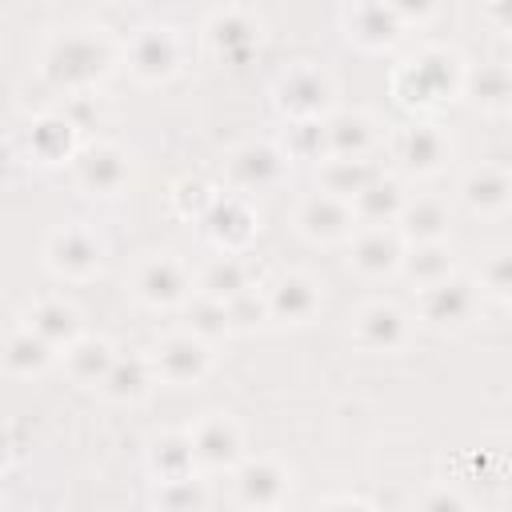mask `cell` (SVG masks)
<instances>
[{"label":"cell","mask_w":512,"mask_h":512,"mask_svg":"<svg viewBox=\"0 0 512 512\" xmlns=\"http://www.w3.org/2000/svg\"><path fill=\"white\" fill-rule=\"evenodd\" d=\"M120 60H124V44H116L108 36V28L68 24L48 36V44L40 52V76L64 96L96 92V84H104Z\"/></svg>","instance_id":"cell-1"},{"label":"cell","mask_w":512,"mask_h":512,"mask_svg":"<svg viewBox=\"0 0 512 512\" xmlns=\"http://www.w3.org/2000/svg\"><path fill=\"white\" fill-rule=\"evenodd\" d=\"M464 76H468V64L456 48L420 44L412 56H404L392 68L388 84H392L396 104H404L412 112H436L464 96Z\"/></svg>","instance_id":"cell-2"},{"label":"cell","mask_w":512,"mask_h":512,"mask_svg":"<svg viewBox=\"0 0 512 512\" xmlns=\"http://www.w3.org/2000/svg\"><path fill=\"white\" fill-rule=\"evenodd\" d=\"M272 108L284 124L296 120H328L336 112V80L316 60H296L272 80Z\"/></svg>","instance_id":"cell-3"},{"label":"cell","mask_w":512,"mask_h":512,"mask_svg":"<svg viewBox=\"0 0 512 512\" xmlns=\"http://www.w3.org/2000/svg\"><path fill=\"white\" fill-rule=\"evenodd\" d=\"M384 152L392 160V168L408 180H428V176H440L452 160V136L436 124V120H408V124H396L388 128L384 136Z\"/></svg>","instance_id":"cell-4"},{"label":"cell","mask_w":512,"mask_h":512,"mask_svg":"<svg viewBox=\"0 0 512 512\" xmlns=\"http://www.w3.org/2000/svg\"><path fill=\"white\" fill-rule=\"evenodd\" d=\"M128 292L156 312L184 308L196 296V276L176 252H144L128 272Z\"/></svg>","instance_id":"cell-5"},{"label":"cell","mask_w":512,"mask_h":512,"mask_svg":"<svg viewBox=\"0 0 512 512\" xmlns=\"http://www.w3.org/2000/svg\"><path fill=\"white\" fill-rule=\"evenodd\" d=\"M288 168L292 160L284 156V148L276 140H244L236 148L224 152V164H220V176H224V188L236 192V196H256V192H272L288 180Z\"/></svg>","instance_id":"cell-6"},{"label":"cell","mask_w":512,"mask_h":512,"mask_svg":"<svg viewBox=\"0 0 512 512\" xmlns=\"http://www.w3.org/2000/svg\"><path fill=\"white\" fill-rule=\"evenodd\" d=\"M188 40L172 24H140L124 40V64L140 84H164L184 68Z\"/></svg>","instance_id":"cell-7"},{"label":"cell","mask_w":512,"mask_h":512,"mask_svg":"<svg viewBox=\"0 0 512 512\" xmlns=\"http://www.w3.org/2000/svg\"><path fill=\"white\" fill-rule=\"evenodd\" d=\"M480 296H484V292H480L476 276L452 272V276L440 280V284L416 288L412 312H416L420 324H428V328H436V332H460V328H468V324L476 320Z\"/></svg>","instance_id":"cell-8"},{"label":"cell","mask_w":512,"mask_h":512,"mask_svg":"<svg viewBox=\"0 0 512 512\" xmlns=\"http://www.w3.org/2000/svg\"><path fill=\"white\" fill-rule=\"evenodd\" d=\"M104 256H108L104 236L92 224H80V220L76 224H60L44 240V268L56 280L84 284V280H92L104 268Z\"/></svg>","instance_id":"cell-9"},{"label":"cell","mask_w":512,"mask_h":512,"mask_svg":"<svg viewBox=\"0 0 512 512\" xmlns=\"http://www.w3.org/2000/svg\"><path fill=\"white\" fill-rule=\"evenodd\" d=\"M292 224H296V232H300L308 244H324V248H328V244H348V240L356 236V228H360L352 200H340V196H332V192H324V188L304 192V196L296 200Z\"/></svg>","instance_id":"cell-10"},{"label":"cell","mask_w":512,"mask_h":512,"mask_svg":"<svg viewBox=\"0 0 512 512\" xmlns=\"http://www.w3.org/2000/svg\"><path fill=\"white\" fill-rule=\"evenodd\" d=\"M192 448H196V464L200 472H236L248 460L244 448V428L232 412H204L188 424Z\"/></svg>","instance_id":"cell-11"},{"label":"cell","mask_w":512,"mask_h":512,"mask_svg":"<svg viewBox=\"0 0 512 512\" xmlns=\"http://www.w3.org/2000/svg\"><path fill=\"white\" fill-rule=\"evenodd\" d=\"M348 336L360 352L392 356V352H404L412 344V316L392 300H364L352 312Z\"/></svg>","instance_id":"cell-12"},{"label":"cell","mask_w":512,"mask_h":512,"mask_svg":"<svg viewBox=\"0 0 512 512\" xmlns=\"http://www.w3.org/2000/svg\"><path fill=\"white\" fill-rule=\"evenodd\" d=\"M148 356H152V368H156V380H160V384L188 388V384H200V380L212 372V364H216V344H208V340H200L196 332L180 328V332L160 336Z\"/></svg>","instance_id":"cell-13"},{"label":"cell","mask_w":512,"mask_h":512,"mask_svg":"<svg viewBox=\"0 0 512 512\" xmlns=\"http://www.w3.org/2000/svg\"><path fill=\"white\" fill-rule=\"evenodd\" d=\"M204 48L224 60V64H240L248 60L256 48H260V36H264V24L252 8L244 4H224V8H212L204 16Z\"/></svg>","instance_id":"cell-14"},{"label":"cell","mask_w":512,"mask_h":512,"mask_svg":"<svg viewBox=\"0 0 512 512\" xmlns=\"http://www.w3.org/2000/svg\"><path fill=\"white\" fill-rule=\"evenodd\" d=\"M72 168V180L84 196H96V200H108V196H120L124 184H128V152L112 140H84V148L76 152V160L68 164Z\"/></svg>","instance_id":"cell-15"},{"label":"cell","mask_w":512,"mask_h":512,"mask_svg":"<svg viewBox=\"0 0 512 512\" xmlns=\"http://www.w3.org/2000/svg\"><path fill=\"white\" fill-rule=\"evenodd\" d=\"M292 492V472L276 456H248L232 472V496L248 512H276Z\"/></svg>","instance_id":"cell-16"},{"label":"cell","mask_w":512,"mask_h":512,"mask_svg":"<svg viewBox=\"0 0 512 512\" xmlns=\"http://www.w3.org/2000/svg\"><path fill=\"white\" fill-rule=\"evenodd\" d=\"M404 252L408 240L400 236L396 224H360L356 236L348 240V268L360 272L364 280H384L400 272Z\"/></svg>","instance_id":"cell-17"},{"label":"cell","mask_w":512,"mask_h":512,"mask_svg":"<svg viewBox=\"0 0 512 512\" xmlns=\"http://www.w3.org/2000/svg\"><path fill=\"white\" fill-rule=\"evenodd\" d=\"M200 232H204V240H208L216 252H236V256H244L248 244H252L256 232H260V212H256V204H252L248 196L224 192V196L212 204V212L200 220Z\"/></svg>","instance_id":"cell-18"},{"label":"cell","mask_w":512,"mask_h":512,"mask_svg":"<svg viewBox=\"0 0 512 512\" xmlns=\"http://www.w3.org/2000/svg\"><path fill=\"white\" fill-rule=\"evenodd\" d=\"M264 296H268V316L276 324H292V328H304L316 320L324 296H320V280L300 272V268H288L280 272L276 280L264 284Z\"/></svg>","instance_id":"cell-19"},{"label":"cell","mask_w":512,"mask_h":512,"mask_svg":"<svg viewBox=\"0 0 512 512\" xmlns=\"http://www.w3.org/2000/svg\"><path fill=\"white\" fill-rule=\"evenodd\" d=\"M340 28H344L348 44H356L364 52H388L408 32L396 4H344Z\"/></svg>","instance_id":"cell-20"},{"label":"cell","mask_w":512,"mask_h":512,"mask_svg":"<svg viewBox=\"0 0 512 512\" xmlns=\"http://www.w3.org/2000/svg\"><path fill=\"white\" fill-rule=\"evenodd\" d=\"M80 148H84V136H80L56 108L32 116L28 128H24V152H28V160H36L40 168L72 164Z\"/></svg>","instance_id":"cell-21"},{"label":"cell","mask_w":512,"mask_h":512,"mask_svg":"<svg viewBox=\"0 0 512 512\" xmlns=\"http://www.w3.org/2000/svg\"><path fill=\"white\" fill-rule=\"evenodd\" d=\"M324 132H328V156H352V160H372V152L388 136L380 120L364 108H336L324 120Z\"/></svg>","instance_id":"cell-22"},{"label":"cell","mask_w":512,"mask_h":512,"mask_svg":"<svg viewBox=\"0 0 512 512\" xmlns=\"http://www.w3.org/2000/svg\"><path fill=\"white\" fill-rule=\"evenodd\" d=\"M460 204L472 216L496 220L504 212H512V172L504 164H476L464 172L460 180Z\"/></svg>","instance_id":"cell-23"},{"label":"cell","mask_w":512,"mask_h":512,"mask_svg":"<svg viewBox=\"0 0 512 512\" xmlns=\"http://www.w3.org/2000/svg\"><path fill=\"white\" fill-rule=\"evenodd\" d=\"M20 320H24L36 336H44L60 356L84 336V316H80V308H76L72 300H64V296H40V300H32Z\"/></svg>","instance_id":"cell-24"},{"label":"cell","mask_w":512,"mask_h":512,"mask_svg":"<svg viewBox=\"0 0 512 512\" xmlns=\"http://www.w3.org/2000/svg\"><path fill=\"white\" fill-rule=\"evenodd\" d=\"M144 468H148V476H152L156 484L196 476V472H200V464H196V448H192L188 428H160V432L148 440Z\"/></svg>","instance_id":"cell-25"},{"label":"cell","mask_w":512,"mask_h":512,"mask_svg":"<svg viewBox=\"0 0 512 512\" xmlns=\"http://www.w3.org/2000/svg\"><path fill=\"white\" fill-rule=\"evenodd\" d=\"M156 368H152V356L148 352H136V348H124L112 364V372L104 376L100 384V396L112 400V404H140L148 400V392L156 388Z\"/></svg>","instance_id":"cell-26"},{"label":"cell","mask_w":512,"mask_h":512,"mask_svg":"<svg viewBox=\"0 0 512 512\" xmlns=\"http://www.w3.org/2000/svg\"><path fill=\"white\" fill-rule=\"evenodd\" d=\"M56 360H60V352H56L44 336H36L24 320H16V324L8 328V336H4V372H8V376L32 380V376H44Z\"/></svg>","instance_id":"cell-27"},{"label":"cell","mask_w":512,"mask_h":512,"mask_svg":"<svg viewBox=\"0 0 512 512\" xmlns=\"http://www.w3.org/2000/svg\"><path fill=\"white\" fill-rule=\"evenodd\" d=\"M116 356H120V348H116L108 336H88V332H84V336L60 356V368H64V376H68L72 384H80V388H100L104 376L112 372Z\"/></svg>","instance_id":"cell-28"},{"label":"cell","mask_w":512,"mask_h":512,"mask_svg":"<svg viewBox=\"0 0 512 512\" xmlns=\"http://www.w3.org/2000/svg\"><path fill=\"white\" fill-rule=\"evenodd\" d=\"M248 288H256V272H252V264H248L244 256H236V252H216V256L196 272V292H200V296H212V300H220V304L236 300V296L248 292Z\"/></svg>","instance_id":"cell-29"},{"label":"cell","mask_w":512,"mask_h":512,"mask_svg":"<svg viewBox=\"0 0 512 512\" xmlns=\"http://www.w3.org/2000/svg\"><path fill=\"white\" fill-rule=\"evenodd\" d=\"M452 272H460V260H456V248L448 240H428V244H408L404 252V264H400V276L416 288H428V284H440L448 280Z\"/></svg>","instance_id":"cell-30"},{"label":"cell","mask_w":512,"mask_h":512,"mask_svg":"<svg viewBox=\"0 0 512 512\" xmlns=\"http://www.w3.org/2000/svg\"><path fill=\"white\" fill-rule=\"evenodd\" d=\"M464 96L480 112H512V64H468Z\"/></svg>","instance_id":"cell-31"},{"label":"cell","mask_w":512,"mask_h":512,"mask_svg":"<svg viewBox=\"0 0 512 512\" xmlns=\"http://www.w3.org/2000/svg\"><path fill=\"white\" fill-rule=\"evenodd\" d=\"M404 204H408V192H404V180H400L396 172H380V176L352 200L360 224H396L400 212H404Z\"/></svg>","instance_id":"cell-32"},{"label":"cell","mask_w":512,"mask_h":512,"mask_svg":"<svg viewBox=\"0 0 512 512\" xmlns=\"http://www.w3.org/2000/svg\"><path fill=\"white\" fill-rule=\"evenodd\" d=\"M384 168L376 160H352V156H328L320 168H316V184L340 200H356Z\"/></svg>","instance_id":"cell-33"},{"label":"cell","mask_w":512,"mask_h":512,"mask_svg":"<svg viewBox=\"0 0 512 512\" xmlns=\"http://www.w3.org/2000/svg\"><path fill=\"white\" fill-rule=\"evenodd\" d=\"M448 220H452L448 216V200H440V196H408L396 228H400V236L408 244H428V240H444Z\"/></svg>","instance_id":"cell-34"},{"label":"cell","mask_w":512,"mask_h":512,"mask_svg":"<svg viewBox=\"0 0 512 512\" xmlns=\"http://www.w3.org/2000/svg\"><path fill=\"white\" fill-rule=\"evenodd\" d=\"M280 148H284V156L296 164V160H304V164H324L328 160V132H324V120H296V124H284V132H280V140H276Z\"/></svg>","instance_id":"cell-35"},{"label":"cell","mask_w":512,"mask_h":512,"mask_svg":"<svg viewBox=\"0 0 512 512\" xmlns=\"http://www.w3.org/2000/svg\"><path fill=\"white\" fill-rule=\"evenodd\" d=\"M224 192H216V184L208 180V176H180L176 184H172V192H168V204H172V212L180 216V220H204L208 212H212V204L220 200Z\"/></svg>","instance_id":"cell-36"},{"label":"cell","mask_w":512,"mask_h":512,"mask_svg":"<svg viewBox=\"0 0 512 512\" xmlns=\"http://www.w3.org/2000/svg\"><path fill=\"white\" fill-rule=\"evenodd\" d=\"M208 484L204 476H184V480H168L152 488V508L156 512H208Z\"/></svg>","instance_id":"cell-37"},{"label":"cell","mask_w":512,"mask_h":512,"mask_svg":"<svg viewBox=\"0 0 512 512\" xmlns=\"http://www.w3.org/2000/svg\"><path fill=\"white\" fill-rule=\"evenodd\" d=\"M184 312H188V332H196L200 340L220 344L224 336H232L228 308H224L220 300H212V296H200V292H196V296L184 304Z\"/></svg>","instance_id":"cell-38"},{"label":"cell","mask_w":512,"mask_h":512,"mask_svg":"<svg viewBox=\"0 0 512 512\" xmlns=\"http://www.w3.org/2000/svg\"><path fill=\"white\" fill-rule=\"evenodd\" d=\"M80 136H88V132H100L104 124H108V100L100 96V92H72V96H64V104L56 108Z\"/></svg>","instance_id":"cell-39"},{"label":"cell","mask_w":512,"mask_h":512,"mask_svg":"<svg viewBox=\"0 0 512 512\" xmlns=\"http://www.w3.org/2000/svg\"><path fill=\"white\" fill-rule=\"evenodd\" d=\"M224 308H228V324H232V332H256V328H264V324L272 320V316H268L264 284H256V288L240 292V296H236V300H228Z\"/></svg>","instance_id":"cell-40"},{"label":"cell","mask_w":512,"mask_h":512,"mask_svg":"<svg viewBox=\"0 0 512 512\" xmlns=\"http://www.w3.org/2000/svg\"><path fill=\"white\" fill-rule=\"evenodd\" d=\"M476 284H480L484 296L508 300L512 296V248H496L492 256H484V264L476 272Z\"/></svg>","instance_id":"cell-41"},{"label":"cell","mask_w":512,"mask_h":512,"mask_svg":"<svg viewBox=\"0 0 512 512\" xmlns=\"http://www.w3.org/2000/svg\"><path fill=\"white\" fill-rule=\"evenodd\" d=\"M416 512H472L468 496L452 484H432L420 500H416Z\"/></svg>","instance_id":"cell-42"},{"label":"cell","mask_w":512,"mask_h":512,"mask_svg":"<svg viewBox=\"0 0 512 512\" xmlns=\"http://www.w3.org/2000/svg\"><path fill=\"white\" fill-rule=\"evenodd\" d=\"M312 512H376V504H368L364 496H352V492H336V496H324Z\"/></svg>","instance_id":"cell-43"},{"label":"cell","mask_w":512,"mask_h":512,"mask_svg":"<svg viewBox=\"0 0 512 512\" xmlns=\"http://www.w3.org/2000/svg\"><path fill=\"white\" fill-rule=\"evenodd\" d=\"M396 12H400V20H404V28H408L412 20H428L436 8H432V4H416V8H412V4H396Z\"/></svg>","instance_id":"cell-44"},{"label":"cell","mask_w":512,"mask_h":512,"mask_svg":"<svg viewBox=\"0 0 512 512\" xmlns=\"http://www.w3.org/2000/svg\"><path fill=\"white\" fill-rule=\"evenodd\" d=\"M504 304H508V308H512V296H508V300H504Z\"/></svg>","instance_id":"cell-45"},{"label":"cell","mask_w":512,"mask_h":512,"mask_svg":"<svg viewBox=\"0 0 512 512\" xmlns=\"http://www.w3.org/2000/svg\"><path fill=\"white\" fill-rule=\"evenodd\" d=\"M508 124H512V112H508Z\"/></svg>","instance_id":"cell-46"}]
</instances>
